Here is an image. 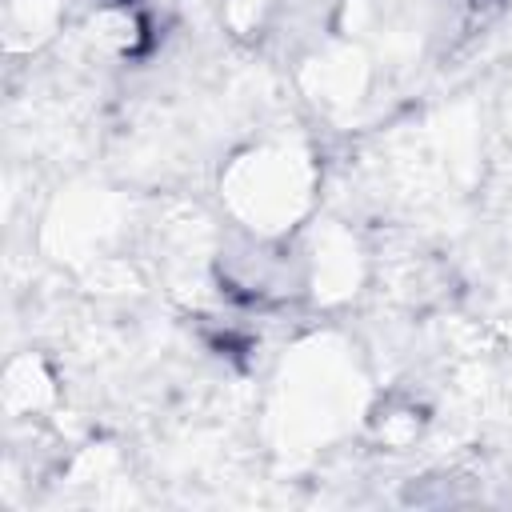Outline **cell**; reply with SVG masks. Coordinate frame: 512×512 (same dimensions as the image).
I'll return each instance as SVG.
<instances>
[]
</instances>
